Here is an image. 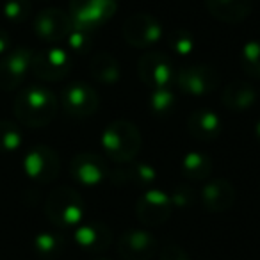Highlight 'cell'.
Wrapping results in <instances>:
<instances>
[{"mask_svg": "<svg viewBox=\"0 0 260 260\" xmlns=\"http://www.w3.org/2000/svg\"><path fill=\"white\" fill-rule=\"evenodd\" d=\"M62 111L75 119H84L93 116L100 107L98 93L86 82H72L62 89L61 102Z\"/></svg>", "mask_w": 260, "mask_h": 260, "instance_id": "obj_10", "label": "cell"}, {"mask_svg": "<svg viewBox=\"0 0 260 260\" xmlns=\"http://www.w3.org/2000/svg\"><path fill=\"white\" fill-rule=\"evenodd\" d=\"M162 23L148 13H138L125 20L123 38L134 48H150L162 40Z\"/></svg>", "mask_w": 260, "mask_h": 260, "instance_id": "obj_9", "label": "cell"}, {"mask_svg": "<svg viewBox=\"0 0 260 260\" xmlns=\"http://www.w3.org/2000/svg\"><path fill=\"white\" fill-rule=\"evenodd\" d=\"M23 171L30 180L38 184H50L59 177L61 159L54 148L47 145H36L23 157Z\"/></svg>", "mask_w": 260, "mask_h": 260, "instance_id": "obj_8", "label": "cell"}, {"mask_svg": "<svg viewBox=\"0 0 260 260\" xmlns=\"http://www.w3.org/2000/svg\"><path fill=\"white\" fill-rule=\"evenodd\" d=\"M89 72L98 84H116L121 79V64L107 52H100L91 59Z\"/></svg>", "mask_w": 260, "mask_h": 260, "instance_id": "obj_23", "label": "cell"}, {"mask_svg": "<svg viewBox=\"0 0 260 260\" xmlns=\"http://www.w3.org/2000/svg\"><path fill=\"white\" fill-rule=\"evenodd\" d=\"M207 11L223 23H241L251 15L253 0H205Z\"/></svg>", "mask_w": 260, "mask_h": 260, "instance_id": "obj_19", "label": "cell"}, {"mask_svg": "<svg viewBox=\"0 0 260 260\" xmlns=\"http://www.w3.org/2000/svg\"><path fill=\"white\" fill-rule=\"evenodd\" d=\"M139 80L152 89H166L175 86L177 68L173 61L162 52H146L138 61Z\"/></svg>", "mask_w": 260, "mask_h": 260, "instance_id": "obj_5", "label": "cell"}, {"mask_svg": "<svg viewBox=\"0 0 260 260\" xmlns=\"http://www.w3.org/2000/svg\"><path fill=\"white\" fill-rule=\"evenodd\" d=\"M66 43H68V48L73 54H87L91 50V45H93V32L73 27L72 32L66 36Z\"/></svg>", "mask_w": 260, "mask_h": 260, "instance_id": "obj_30", "label": "cell"}, {"mask_svg": "<svg viewBox=\"0 0 260 260\" xmlns=\"http://www.w3.org/2000/svg\"><path fill=\"white\" fill-rule=\"evenodd\" d=\"M134 210L139 223H143L145 226L155 228L170 219L171 212H173V205H171L168 192L160 191V189H146L136 202Z\"/></svg>", "mask_w": 260, "mask_h": 260, "instance_id": "obj_11", "label": "cell"}, {"mask_svg": "<svg viewBox=\"0 0 260 260\" xmlns=\"http://www.w3.org/2000/svg\"><path fill=\"white\" fill-rule=\"evenodd\" d=\"M30 13H32L30 0H6L2 6V15L13 23H22L29 20Z\"/></svg>", "mask_w": 260, "mask_h": 260, "instance_id": "obj_29", "label": "cell"}, {"mask_svg": "<svg viewBox=\"0 0 260 260\" xmlns=\"http://www.w3.org/2000/svg\"><path fill=\"white\" fill-rule=\"evenodd\" d=\"M109 173L111 170L107 160L96 153H79L70 162V177L80 187H96L105 178H109Z\"/></svg>", "mask_w": 260, "mask_h": 260, "instance_id": "obj_14", "label": "cell"}, {"mask_svg": "<svg viewBox=\"0 0 260 260\" xmlns=\"http://www.w3.org/2000/svg\"><path fill=\"white\" fill-rule=\"evenodd\" d=\"M219 73L210 64H189L177 70L175 86L191 96H205L219 87Z\"/></svg>", "mask_w": 260, "mask_h": 260, "instance_id": "obj_7", "label": "cell"}, {"mask_svg": "<svg viewBox=\"0 0 260 260\" xmlns=\"http://www.w3.org/2000/svg\"><path fill=\"white\" fill-rule=\"evenodd\" d=\"M32 27L40 40L47 41V43H59V41L66 40V36L72 32L73 22L70 13L59 8H47L36 15Z\"/></svg>", "mask_w": 260, "mask_h": 260, "instance_id": "obj_15", "label": "cell"}, {"mask_svg": "<svg viewBox=\"0 0 260 260\" xmlns=\"http://www.w3.org/2000/svg\"><path fill=\"white\" fill-rule=\"evenodd\" d=\"M32 248L41 260H55L64 253L66 239L59 232H41L34 237Z\"/></svg>", "mask_w": 260, "mask_h": 260, "instance_id": "obj_24", "label": "cell"}, {"mask_svg": "<svg viewBox=\"0 0 260 260\" xmlns=\"http://www.w3.org/2000/svg\"><path fill=\"white\" fill-rule=\"evenodd\" d=\"M118 11V0H70L73 27L94 32Z\"/></svg>", "mask_w": 260, "mask_h": 260, "instance_id": "obj_4", "label": "cell"}, {"mask_svg": "<svg viewBox=\"0 0 260 260\" xmlns=\"http://www.w3.org/2000/svg\"><path fill=\"white\" fill-rule=\"evenodd\" d=\"M177 94L171 87L166 89H152L148 107L155 118H168L177 111Z\"/></svg>", "mask_w": 260, "mask_h": 260, "instance_id": "obj_25", "label": "cell"}, {"mask_svg": "<svg viewBox=\"0 0 260 260\" xmlns=\"http://www.w3.org/2000/svg\"><path fill=\"white\" fill-rule=\"evenodd\" d=\"M221 100L228 111H248L256 102V89L253 84L246 82V80H234V82L224 86L223 93H221Z\"/></svg>", "mask_w": 260, "mask_h": 260, "instance_id": "obj_21", "label": "cell"}, {"mask_svg": "<svg viewBox=\"0 0 260 260\" xmlns=\"http://www.w3.org/2000/svg\"><path fill=\"white\" fill-rule=\"evenodd\" d=\"M73 241L80 249L87 253H102L112 244V232L100 221L80 223L73 232Z\"/></svg>", "mask_w": 260, "mask_h": 260, "instance_id": "obj_17", "label": "cell"}, {"mask_svg": "<svg viewBox=\"0 0 260 260\" xmlns=\"http://www.w3.org/2000/svg\"><path fill=\"white\" fill-rule=\"evenodd\" d=\"M102 148L105 157L112 162H132L143 148L141 132L134 123L126 119H116L109 123L102 132Z\"/></svg>", "mask_w": 260, "mask_h": 260, "instance_id": "obj_2", "label": "cell"}, {"mask_svg": "<svg viewBox=\"0 0 260 260\" xmlns=\"http://www.w3.org/2000/svg\"><path fill=\"white\" fill-rule=\"evenodd\" d=\"M59 111V100L45 86H29L23 87L15 98L13 112L15 118L29 128H41V126L50 125L55 119Z\"/></svg>", "mask_w": 260, "mask_h": 260, "instance_id": "obj_1", "label": "cell"}, {"mask_svg": "<svg viewBox=\"0 0 260 260\" xmlns=\"http://www.w3.org/2000/svg\"><path fill=\"white\" fill-rule=\"evenodd\" d=\"M23 134L16 123L9 119H0V152L11 153L22 146Z\"/></svg>", "mask_w": 260, "mask_h": 260, "instance_id": "obj_27", "label": "cell"}, {"mask_svg": "<svg viewBox=\"0 0 260 260\" xmlns=\"http://www.w3.org/2000/svg\"><path fill=\"white\" fill-rule=\"evenodd\" d=\"M11 50V36L6 29H0V57Z\"/></svg>", "mask_w": 260, "mask_h": 260, "instance_id": "obj_33", "label": "cell"}, {"mask_svg": "<svg viewBox=\"0 0 260 260\" xmlns=\"http://www.w3.org/2000/svg\"><path fill=\"white\" fill-rule=\"evenodd\" d=\"M212 168L214 164L212 159L209 157V153L202 152V150H192V152H187L182 157L180 173L187 180L202 182L212 175Z\"/></svg>", "mask_w": 260, "mask_h": 260, "instance_id": "obj_22", "label": "cell"}, {"mask_svg": "<svg viewBox=\"0 0 260 260\" xmlns=\"http://www.w3.org/2000/svg\"><path fill=\"white\" fill-rule=\"evenodd\" d=\"M187 128L189 134L194 139L207 143L219 138L223 123H221V118L214 111H210V109H198V111H194L189 116Z\"/></svg>", "mask_w": 260, "mask_h": 260, "instance_id": "obj_20", "label": "cell"}, {"mask_svg": "<svg viewBox=\"0 0 260 260\" xmlns=\"http://www.w3.org/2000/svg\"><path fill=\"white\" fill-rule=\"evenodd\" d=\"M170 200H171V205L173 209H189L192 207L196 202H198V192L194 191V187L187 184H178L177 187L171 191L170 194Z\"/></svg>", "mask_w": 260, "mask_h": 260, "instance_id": "obj_31", "label": "cell"}, {"mask_svg": "<svg viewBox=\"0 0 260 260\" xmlns=\"http://www.w3.org/2000/svg\"><path fill=\"white\" fill-rule=\"evenodd\" d=\"M159 260H191V256L187 255L184 248L177 244H170L160 251Z\"/></svg>", "mask_w": 260, "mask_h": 260, "instance_id": "obj_32", "label": "cell"}, {"mask_svg": "<svg viewBox=\"0 0 260 260\" xmlns=\"http://www.w3.org/2000/svg\"><path fill=\"white\" fill-rule=\"evenodd\" d=\"M239 62L242 72L253 79H260V40L246 41L239 55Z\"/></svg>", "mask_w": 260, "mask_h": 260, "instance_id": "obj_26", "label": "cell"}, {"mask_svg": "<svg viewBox=\"0 0 260 260\" xmlns=\"http://www.w3.org/2000/svg\"><path fill=\"white\" fill-rule=\"evenodd\" d=\"M109 180L116 187H134V189H152L157 180V171L153 166L139 160H132L123 166L111 170Z\"/></svg>", "mask_w": 260, "mask_h": 260, "instance_id": "obj_16", "label": "cell"}, {"mask_svg": "<svg viewBox=\"0 0 260 260\" xmlns=\"http://www.w3.org/2000/svg\"><path fill=\"white\" fill-rule=\"evenodd\" d=\"M34 52L27 47L11 48L6 55L0 57V89L13 91L25 80L30 72Z\"/></svg>", "mask_w": 260, "mask_h": 260, "instance_id": "obj_12", "label": "cell"}, {"mask_svg": "<svg viewBox=\"0 0 260 260\" xmlns=\"http://www.w3.org/2000/svg\"><path fill=\"white\" fill-rule=\"evenodd\" d=\"M72 55L66 48L61 47H47L36 52L30 62V72L34 77L45 82H59L66 79L72 72Z\"/></svg>", "mask_w": 260, "mask_h": 260, "instance_id": "obj_6", "label": "cell"}, {"mask_svg": "<svg viewBox=\"0 0 260 260\" xmlns=\"http://www.w3.org/2000/svg\"><path fill=\"white\" fill-rule=\"evenodd\" d=\"M168 43H170V48L173 50V54L178 55V57H189L194 52V38L185 29L173 30L170 34V38H168Z\"/></svg>", "mask_w": 260, "mask_h": 260, "instance_id": "obj_28", "label": "cell"}, {"mask_svg": "<svg viewBox=\"0 0 260 260\" xmlns=\"http://www.w3.org/2000/svg\"><path fill=\"white\" fill-rule=\"evenodd\" d=\"M116 251L123 260H152L159 251V242L143 228H128L119 235Z\"/></svg>", "mask_w": 260, "mask_h": 260, "instance_id": "obj_13", "label": "cell"}, {"mask_svg": "<svg viewBox=\"0 0 260 260\" xmlns=\"http://www.w3.org/2000/svg\"><path fill=\"white\" fill-rule=\"evenodd\" d=\"M45 214L59 230H75L86 216V203L75 189L55 187L45 202Z\"/></svg>", "mask_w": 260, "mask_h": 260, "instance_id": "obj_3", "label": "cell"}, {"mask_svg": "<svg viewBox=\"0 0 260 260\" xmlns=\"http://www.w3.org/2000/svg\"><path fill=\"white\" fill-rule=\"evenodd\" d=\"M255 136H256V139L260 141V119L255 123Z\"/></svg>", "mask_w": 260, "mask_h": 260, "instance_id": "obj_34", "label": "cell"}, {"mask_svg": "<svg viewBox=\"0 0 260 260\" xmlns=\"http://www.w3.org/2000/svg\"><path fill=\"white\" fill-rule=\"evenodd\" d=\"M200 202H202L203 209L210 214L226 212L235 203V187L226 178L210 180L200 192Z\"/></svg>", "mask_w": 260, "mask_h": 260, "instance_id": "obj_18", "label": "cell"}]
</instances>
